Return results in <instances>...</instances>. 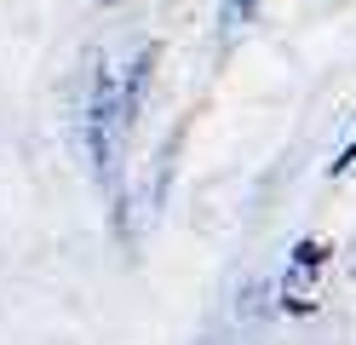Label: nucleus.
I'll return each mask as SVG.
<instances>
[{"mask_svg":"<svg viewBox=\"0 0 356 345\" xmlns=\"http://www.w3.org/2000/svg\"><path fill=\"white\" fill-rule=\"evenodd\" d=\"M327 265H333L327 242H316V236L299 242V247H293V259H287V270H282V288H276L282 311H293V316L316 311V305H322V276H327Z\"/></svg>","mask_w":356,"mask_h":345,"instance_id":"1","label":"nucleus"},{"mask_svg":"<svg viewBox=\"0 0 356 345\" xmlns=\"http://www.w3.org/2000/svg\"><path fill=\"white\" fill-rule=\"evenodd\" d=\"M350 167H356V138H350V144H339V155L327 161V173H333V178H345Z\"/></svg>","mask_w":356,"mask_h":345,"instance_id":"2","label":"nucleus"},{"mask_svg":"<svg viewBox=\"0 0 356 345\" xmlns=\"http://www.w3.org/2000/svg\"><path fill=\"white\" fill-rule=\"evenodd\" d=\"M253 12H259V0H230V17H236V23H248Z\"/></svg>","mask_w":356,"mask_h":345,"instance_id":"3","label":"nucleus"}]
</instances>
